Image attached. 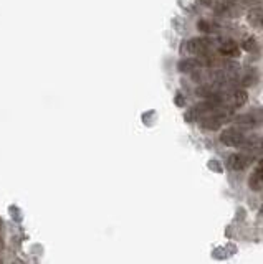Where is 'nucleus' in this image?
<instances>
[{
	"instance_id": "16",
	"label": "nucleus",
	"mask_w": 263,
	"mask_h": 264,
	"mask_svg": "<svg viewBox=\"0 0 263 264\" xmlns=\"http://www.w3.org/2000/svg\"><path fill=\"white\" fill-rule=\"evenodd\" d=\"M2 249H4V241H2V236H0V253H2Z\"/></svg>"
},
{
	"instance_id": "4",
	"label": "nucleus",
	"mask_w": 263,
	"mask_h": 264,
	"mask_svg": "<svg viewBox=\"0 0 263 264\" xmlns=\"http://www.w3.org/2000/svg\"><path fill=\"white\" fill-rule=\"evenodd\" d=\"M187 51L190 55H199V57H207L212 48H213V41L207 40V38H192L187 41Z\"/></svg>"
},
{
	"instance_id": "1",
	"label": "nucleus",
	"mask_w": 263,
	"mask_h": 264,
	"mask_svg": "<svg viewBox=\"0 0 263 264\" xmlns=\"http://www.w3.org/2000/svg\"><path fill=\"white\" fill-rule=\"evenodd\" d=\"M245 134L244 130L238 129V127H228L225 130H222V134H220V142L228 145V147H237V149H242V145L245 142Z\"/></svg>"
},
{
	"instance_id": "9",
	"label": "nucleus",
	"mask_w": 263,
	"mask_h": 264,
	"mask_svg": "<svg viewBox=\"0 0 263 264\" xmlns=\"http://www.w3.org/2000/svg\"><path fill=\"white\" fill-rule=\"evenodd\" d=\"M248 187H250V189L255 190V192L261 190V189H263V178L258 177L257 173L253 172L252 175H250V178H248Z\"/></svg>"
},
{
	"instance_id": "13",
	"label": "nucleus",
	"mask_w": 263,
	"mask_h": 264,
	"mask_svg": "<svg viewBox=\"0 0 263 264\" xmlns=\"http://www.w3.org/2000/svg\"><path fill=\"white\" fill-rule=\"evenodd\" d=\"M244 48H245L247 51L257 50V40H255V38H247L245 43H244Z\"/></svg>"
},
{
	"instance_id": "2",
	"label": "nucleus",
	"mask_w": 263,
	"mask_h": 264,
	"mask_svg": "<svg viewBox=\"0 0 263 264\" xmlns=\"http://www.w3.org/2000/svg\"><path fill=\"white\" fill-rule=\"evenodd\" d=\"M255 162V155H252L250 152H238V154H232L228 157L227 165L230 167L232 170L240 172V170H247L248 167Z\"/></svg>"
},
{
	"instance_id": "7",
	"label": "nucleus",
	"mask_w": 263,
	"mask_h": 264,
	"mask_svg": "<svg viewBox=\"0 0 263 264\" xmlns=\"http://www.w3.org/2000/svg\"><path fill=\"white\" fill-rule=\"evenodd\" d=\"M247 20L248 23H250L252 27H255V29H263V9H260V7H255V9H250L248 10V15H247Z\"/></svg>"
},
{
	"instance_id": "11",
	"label": "nucleus",
	"mask_w": 263,
	"mask_h": 264,
	"mask_svg": "<svg viewBox=\"0 0 263 264\" xmlns=\"http://www.w3.org/2000/svg\"><path fill=\"white\" fill-rule=\"evenodd\" d=\"M248 152H250V154L255 155V157L263 155V137H257V141L253 142L252 149L248 150Z\"/></svg>"
},
{
	"instance_id": "10",
	"label": "nucleus",
	"mask_w": 263,
	"mask_h": 264,
	"mask_svg": "<svg viewBox=\"0 0 263 264\" xmlns=\"http://www.w3.org/2000/svg\"><path fill=\"white\" fill-rule=\"evenodd\" d=\"M199 29L204 33H217L220 27L212 22H207V20H202V22H199Z\"/></svg>"
},
{
	"instance_id": "15",
	"label": "nucleus",
	"mask_w": 263,
	"mask_h": 264,
	"mask_svg": "<svg viewBox=\"0 0 263 264\" xmlns=\"http://www.w3.org/2000/svg\"><path fill=\"white\" fill-rule=\"evenodd\" d=\"M199 2L202 5H205V7H213L217 4V0H199Z\"/></svg>"
},
{
	"instance_id": "3",
	"label": "nucleus",
	"mask_w": 263,
	"mask_h": 264,
	"mask_svg": "<svg viewBox=\"0 0 263 264\" xmlns=\"http://www.w3.org/2000/svg\"><path fill=\"white\" fill-rule=\"evenodd\" d=\"M213 10H216L217 15L225 17V18H238L242 13V7L235 2H230V0H222L213 5Z\"/></svg>"
},
{
	"instance_id": "8",
	"label": "nucleus",
	"mask_w": 263,
	"mask_h": 264,
	"mask_svg": "<svg viewBox=\"0 0 263 264\" xmlns=\"http://www.w3.org/2000/svg\"><path fill=\"white\" fill-rule=\"evenodd\" d=\"M202 68V63L199 60H194V58H187V60H182L179 63V69L182 73H190V71H197V69Z\"/></svg>"
},
{
	"instance_id": "5",
	"label": "nucleus",
	"mask_w": 263,
	"mask_h": 264,
	"mask_svg": "<svg viewBox=\"0 0 263 264\" xmlns=\"http://www.w3.org/2000/svg\"><path fill=\"white\" fill-rule=\"evenodd\" d=\"M257 81H258V71L257 69H245V71H238L237 74V86L238 88H248V86H253V85H257Z\"/></svg>"
},
{
	"instance_id": "17",
	"label": "nucleus",
	"mask_w": 263,
	"mask_h": 264,
	"mask_svg": "<svg viewBox=\"0 0 263 264\" xmlns=\"http://www.w3.org/2000/svg\"><path fill=\"white\" fill-rule=\"evenodd\" d=\"M0 231H2V220H0Z\"/></svg>"
},
{
	"instance_id": "14",
	"label": "nucleus",
	"mask_w": 263,
	"mask_h": 264,
	"mask_svg": "<svg viewBox=\"0 0 263 264\" xmlns=\"http://www.w3.org/2000/svg\"><path fill=\"white\" fill-rule=\"evenodd\" d=\"M253 172H255V173H257V175H258V177H261V178H263V159H261V161L258 162V165H257V169H255Z\"/></svg>"
},
{
	"instance_id": "12",
	"label": "nucleus",
	"mask_w": 263,
	"mask_h": 264,
	"mask_svg": "<svg viewBox=\"0 0 263 264\" xmlns=\"http://www.w3.org/2000/svg\"><path fill=\"white\" fill-rule=\"evenodd\" d=\"M250 116L253 117V121H255V124H257V127H263V109H252Z\"/></svg>"
},
{
	"instance_id": "6",
	"label": "nucleus",
	"mask_w": 263,
	"mask_h": 264,
	"mask_svg": "<svg viewBox=\"0 0 263 264\" xmlns=\"http://www.w3.org/2000/svg\"><path fill=\"white\" fill-rule=\"evenodd\" d=\"M217 51L222 55V57H238L240 48L233 40H222V41H219Z\"/></svg>"
}]
</instances>
